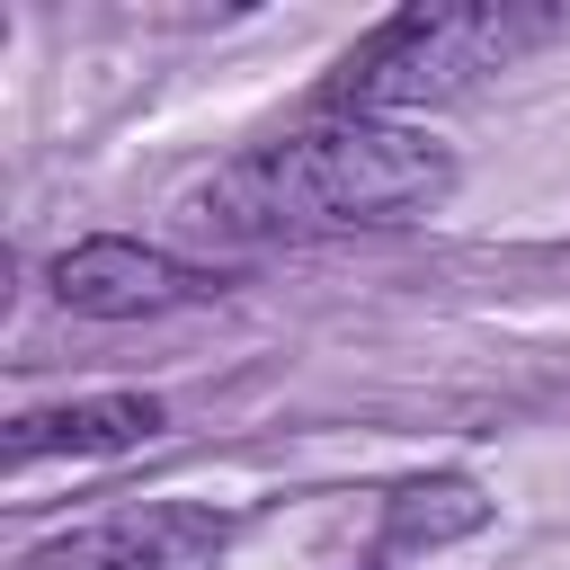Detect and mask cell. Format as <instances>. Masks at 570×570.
<instances>
[{"label":"cell","instance_id":"obj_1","mask_svg":"<svg viewBox=\"0 0 570 570\" xmlns=\"http://www.w3.org/2000/svg\"><path fill=\"white\" fill-rule=\"evenodd\" d=\"M454 196V151L419 125L374 116H321L303 134H276L240 160H223L187 223L214 240H330V232H392Z\"/></svg>","mask_w":570,"mask_h":570},{"label":"cell","instance_id":"obj_2","mask_svg":"<svg viewBox=\"0 0 570 570\" xmlns=\"http://www.w3.org/2000/svg\"><path fill=\"white\" fill-rule=\"evenodd\" d=\"M552 18L543 9H401L383 18L321 89L330 116H374V125H410L419 107H445L463 98L472 80L508 71L525 45H543Z\"/></svg>","mask_w":570,"mask_h":570},{"label":"cell","instance_id":"obj_3","mask_svg":"<svg viewBox=\"0 0 570 570\" xmlns=\"http://www.w3.org/2000/svg\"><path fill=\"white\" fill-rule=\"evenodd\" d=\"M223 517L196 499H142L116 517H89L53 543H36L18 570H214L223 561Z\"/></svg>","mask_w":570,"mask_h":570},{"label":"cell","instance_id":"obj_4","mask_svg":"<svg viewBox=\"0 0 570 570\" xmlns=\"http://www.w3.org/2000/svg\"><path fill=\"white\" fill-rule=\"evenodd\" d=\"M214 285H223L214 267H187V258H169V249L116 240V232H98V240H80V249L53 258V294H62L71 312H89V321H151V312L205 303Z\"/></svg>","mask_w":570,"mask_h":570},{"label":"cell","instance_id":"obj_5","mask_svg":"<svg viewBox=\"0 0 570 570\" xmlns=\"http://www.w3.org/2000/svg\"><path fill=\"white\" fill-rule=\"evenodd\" d=\"M160 436V401L151 392H89V401H62V410H27V419H9V472H27V463H45V454H134V445H151Z\"/></svg>","mask_w":570,"mask_h":570},{"label":"cell","instance_id":"obj_6","mask_svg":"<svg viewBox=\"0 0 570 570\" xmlns=\"http://www.w3.org/2000/svg\"><path fill=\"white\" fill-rule=\"evenodd\" d=\"M490 517V499H481V481H410V490H392V508H383V543L392 552H436V543H454V534H472Z\"/></svg>","mask_w":570,"mask_h":570}]
</instances>
